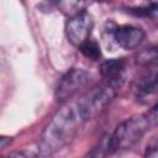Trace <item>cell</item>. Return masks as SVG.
<instances>
[{
	"mask_svg": "<svg viewBox=\"0 0 158 158\" xmlns=\"http://www.w3.org/2000/svg\"><path fill=\"white\" fill-rule=\"evenodd\" d=\"M83 120L77 104H67L59 109L49 120L38 142V152L51 156L68 146L79 132Z\"/></svg>",
	"mask_w": 158,
	"mask_h": 158,
	"instance_id": "1",
	"label": "cell"
},
{
	"mask_svg": "<svg viewBox=\"0 0 158 158\" xmlns=\"http://www.w3.org/2000/svg\"><path fill=\"white\" fill-rule=\"evenodd\" d=\"M151 118L147 114L135 115L121 122L112 135L109 136L111 152L125 151L132 148L148 131Z\"/></svg>",
	"mask_w": 158,
	"mask_h": 158,
	"instance_id": "2",
	"label": "cell"
},
{
	"mask_svg": "<svg viewBox=\"0 0 158 158\" xmlns=\"http://www.w3.org/2000/svg\"><path fill=\"white\" fill-rule=\"evenodd\" d=\"M114 98L115 89L107 84H100L90 88L80 96V99H78L75 104L83 120L86 122L100 115Z\"/></svg>",
	"mask_w": 158,
	"mask_h": 158,
	"instance_id": "3",
	"label": "cell"
},
{
	"mask_svg": "<svg viewBox=\"0 0 158 158\" xmlns=\"http://www.w3.org/2000/svg\"><path fill=\"white\" fill-rule=\"evenodd\" d=\"M89 80H90V75L84 69L80 68L69 69L58 81L54 93L56 99L60 102L69 100L73 95H75L78 91L85 88Z\"/></svg>",
	"mask_w": 158,
	"mask_h": 158,
	"instance_id": "4",
	"label": "cell"
},
{
	"mask_svg": "<svg viewBox=\"0 0 158 158\" xmlns=\"http://www.w3.org/2000/svg\"><path fill=\"white\" fill-rule=\"evenodd\" d=\"M93 27H94L93 16L88 11H84L75 16L69 17L65 25V33L69 42L73 46L80 47L85 41L90 38Z\"/></svg>",
	"mask_w": 158,
	"mask_h": 158,
	"instance_id": "5",
	"label": "cell"
},
{
	"mask_svg": "<svg viewBox=\"0 0 158 158\" xmlns=\"http://www.w3.org/2000/svg\"><path fill=\"white\" fill-rule=\"evenodd\" d=\"M109 33L118 47L127 51L137 48L143 42L146 36L141 27L133 25L116 26L114 30L109 31Z\"/></svg>",
	"mask_w": 158,
	"mask_h": 158,
	"instance_id": "6",
	"label": "cell"
},
{
	"mask_svg": "<svg viewBox=\"0 0 158 158\" xmlns=\"http://www.w3.org/2000/svg\"><path fill=\"white\" fill-rule=\"evenodd\" d=\"M127 62L125 58H112L105 60L100 65V75L104 79L105 84L117 89L122 86L126 80Z\"/></svg>",
	"mask_w": 158,
	"mask_h": 158,
	"instance_id": "7",
	"label": "cell"
},
{
	"mask_svg": "<svg viewBox=\"0 0 158 158\" xmlns=\"http://www.w3.org/2000/svg\"><path fill=\"white\" fill-rule=\"evenodd\" d=\"M135 91L137 98L146 99L158 94V69L149 70L139 77L135 83Z\"/></svg>",
	"mask_w": 158,
	"mask_h": 158,
	"instance_id": "8",
	"label": "cell"
},
{
	"mask_svg": "<svg viewBox=\"0 0 158 158\" xmlns=\"http://www.w3.org/2000/svg\"><path fill=\"white\" fill-rule=\"evenodd\" d=\"M57 7L68 17L84 12L85 9L94 2V0H56Z\"/></svg>",
	"mask_w": 158,
	"mask_h": 158,
	"instance_id": "9",
	"label": "cell"
},
{
	"mask_svg": "<svg viewBox=\"0 0 158 158\" xmlns=\"http://www.w3.org/2000/svg\"><path fill=\"white\" fill-rule=\"evenodd\" d=\"M136 62L141 65H158V44L141 51L136 56Z\"/></svg>",
	"mask_w": 158,
	"mask_h": 158,
	"instance_id": "10",
	"label": "cell"
},
{
	"mask_svg": "<svg viewBox=\"0 0 158 158\" xmlns=\"http://www.w3.org/2000/svg\"><path fill=\"white\" fill-rule=\"evenodd\" d=\"M80 52L89 59L91 60H99L101 57V51H100V46L98 42L93 41V40H88L85 41L80 47H79Z\"/></svg>",
	"mask_w": 158,
	"mask_h": 158,
	"instance_id": "11",
	"label": "cell"
},
{
	"mask_svg": "<svg viewBox=\"0 0 158 158\" xmlns=\"http://www.w3.org/2000/svg\"><path fill=\"white\" fill-rule=\"evenodd\" d=\"M144 156L152 157V158H158V137H154L149 141V143L146 147Z\"/></svg>",
	"mask_w": 158,
	"mask_h": 158,
	"instance_id": "12",
	"label": "cell"
},
{
	"mask_svg": "<svg viewBox=\"0 0 158 158\" xmlns=\"http://www.w3.org/2000/svg\"><path fill=\"white\" fill-rule=\"evenodd\" d=\"M138 10H139V11H137V14L143 12L146 16L151 17L152 20L158 21V4H152V5H151V6H148V7L138 9Z\"/></svg>",
	"mask_w": 158,
	"mask_h": 158,
	"instance_id": "13",
	"label": "cell"
},
{
	"mask_svg": "<svg viewBox=\"0 0 158 158\" xmlns=\"http://www.w3.org/2000/svg\"><path fill=\"white\" fill-rule=\"evenodd\" d=\"M148 115V117L151 118V122L153 121V120H156V121H158V101H157V104L152 107V110L147 114Z\"/></svg>",
	"mask_w": 158,
	"mask_h": 158,
	"instance_id": "14",
	"label": "cell"
},
{
	"mask_svg": "<svg viewBox=\"0 0 158 158\" xmlns=\"http://www.w3.org/2000/svg\"><path fill=\"white\" fill-rule=\"evenodd\" d=\"M11 137H5V136H1V138H0V147L4 149V148H6V146L7 144H10L11 143Z\"/></svg>",
	"mask_w": 158,
	"mask_h": 158,
	"instance_id": "15",
	"label": "cell"
}]
</instances>
